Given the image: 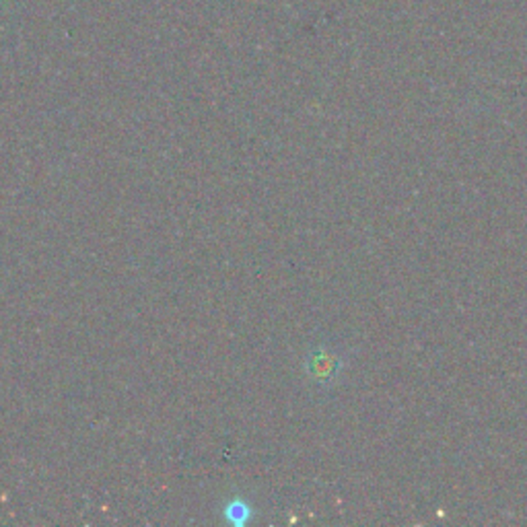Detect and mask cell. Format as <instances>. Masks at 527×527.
Wrapping results in <instances>:
<instances>
[{
    "instance_id": "obj_1",
    "label": "cell",
    "mask_w": 527,
    "mask_h": 527,
    "mask_svg": "<svg viewBox=\"0 0 527 527\" xmlns=\"http://www.w3.org/2000/svg\"><path fill=\"white\" fill-rule=\"evenodd\" d=\"M336 369L338 360L326 349H313L305 359V371L317 384H326L332 377H336Z\"/></svg>"
},
{
    "instance_id": "obj_2",
    "label": "cell",
    "mask_w": 527,
    "mask_h": 527,
    "mask_svg": "<svg viewBox=\"0 0 527 527\" xmlns=\"http://www.w3.org/2000/svg\"><path fill=\"white\" fill-rule=\"evenodd\" d=\"M225 515L231 523L243 525L251 517V507L243 499H235L225 507Z\"/></svg>"
}]
</instances>
